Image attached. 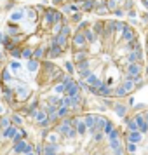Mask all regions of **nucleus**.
Listing matches in <instances>:
<instances>
[{"label":"nucleus","instance_id":"obj_7","mask_svg":"<svg viewBox=\"0 0 148 155\" xmlns=\"http://www.w3.org/2000/svg\"><path fill=\"white\" fill-rule=\"evenodd\" d=\"M146 54H148V45H146Z\"/></svg>","mask_w":148,"mask_h":155},{"label":"nucleus","instance_id":"obj_6","mask_svg":"<svg viewBox=\"0 0 148 155\" xmlns=\"http://www.w3.org/2000/svg\"><path fill=\"white\" fill-rule=\"evenodd\" d=\"M126 155H148V108L129 117L124 127Z\"/></svg>","mask_w":148,"mask_h":155},{"label":"nucleus","instance_id":"obj_3","mask_svg":"<svg viewBox=\"0 0 148 155\" xmlns=\"http://www.w3.org/2000/svg\"><path fill=\"white\" fill-rule=\"evenodd\" d=\"M71 35L61 12L51 7H19L9 18L0 42L14 59H54L63 54Z\"/></svg>","mask_w":148,"mask_h":155},{"label":"nucleus","instance_id":"obj_2","mask_svg":"<svg viewBox=\"0 0 148 155\" xmlns=\"http://www.w3.org/2000/svg\"><path fill=\"white\" fill-rule=\"evenodd\" d=\"M9 108L30 124L49 129L82 113V89L68 71L47 59H11L0 75Z\"/></svg>","mask_w":148,"mask_h":155},{"label":"nucleus","instance_id":"obj_5","mask_svg":"<svg viewBox=\"0 0 148 155\" xmlns=\"http://www.w3.org/2000/svg\"><path fill=\"white\" fill-rule=\"evenodd\" d=\"M0 155H40V150L14 120L0 115Z\"/></svg>","mask_w":148,"mask_h":155},{"label":"nucleus","instance_id":"obj_4","mask_svg":"<svg viewBox=\"0 0 148 155\" xmlns=\"http://www.w3.org/2000/svg\"><path fill=\"white\" fill-rule=\"evenodd\" d=\"M40 155H126L124 131L101 113H77L45 129Z\"/></svg>","mask_w":148,"mask_h":155},{"label":"nucleus","instance_id":"obj_1","mask_svg":"<svg viewBox=\"0 0 148 155\" xmlns=\"http://www.w3.org/2000/svg\"><path fill=\"white\" fill-rule=\"evenodd\" d=\"M80 84L103 98H124L143 80V47L134 28L119 19L78 25L71 37Z\"/></svg>","mask_w":148,"mask_h":155}]
</instances>
